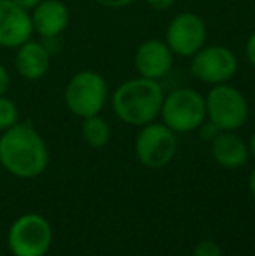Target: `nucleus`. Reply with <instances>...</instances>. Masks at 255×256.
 I'll list each match as a JSON object with an SVG mask.
<instances>
[{
  "instance_id": "1",
  "label": "nucleus",
  "mask_w": 255,
  "mask_h": 256,
  "mask_svg": "<svg viewBox=\"0 0 255 256\" xmlns=\"http://www.w3.org/2000/svg\"><path fill=\"white\" fill-rule=\"evenodd\" d=\"M0 164L9 174L21 180H34L48 169V145L32 122H18L2 131Z\"/></svg>"
},
{
  "instance_id": "2",
  "label": "nucleus",
  "mask_w": 255,
  "mask_h": 256,
  "mask_svg": "<svg viewBox=\"0 0 255 256\" xmlns=\"http://www.w3.org/2000/svg\"><path fill=\"white\" fill-rule=\"evenodd\" d=\"M164 102L163 86L157 80L136 77L126 80L112 94V110L124 124L142 128L154 122Z\"/></svg>"
},
{
  "instance_id": "3",
  "label": "nucleus",
  "mask_w": 255,
  "mask_h": 256,
  "mask_svg": "<svg viewBox=\"0 0 255 256\" xmlns=\"http://www.w3.org/2000/svg\"><path fill=\"white\" fill-rule=\"evenodd\" d=\"M159 115L163 124L173 132H192L206 120V102L196 89H175L170 94H164Z\"/></svg>"
},
{
  "instance_id": "4",
  "label": "nucleus",
  "mask_w": 255,
  "mask_h": 256,
  "mask_svg": "<svg viewBox=\"0 0 255 256\" xmlns=\"http://www.w3.org/2000/svg\"><path fill=\"white\" fill-rule=\"evenodd\" d=\"M51 244V223L37 212L21 214L7 232V246L14 256H46Z\"/></svg>"
},
{
  "instance_id": "5",
  "label": "nucleus",
  "mask_w": 255,
  "mask_h": 256,
  "mask_svg": "<svg viewBox=\"0 0 255 256\" xmlns=\"http://www.w3.org/2000/svg\"><path fill=\"white\" fill-rule=\"evenodd\" d=\"M204 102L206 118L218 131H238L248 118V103L245 96L232 86H213Z\"/></svg>"
},
{
  "instance_id": "6",
  "label": "nucleus",
  "mask_w": 255,
  "mask_h": 256,
  "mask_svg": "<svg viewBox=\"0 0 255 256\" xmlns=\"http://www.w3.org/2000/svg\"><path fill=\"white\" fill-rule=\"evenodd\" d=\"M107 102V82L98 72L84 70L75 74L65 88L68 110L81 118L98 115Z\"/></svg>"
},
{
  "instance_id": "7",
  "label": "nucleus",
  "mask_w": 255,
  "mask_h": 256,
  "mask_svg": "<svg viewBox=\"0 0 255 256\" xmlns=\"http://www.w3.org/2000/svg\"><path fill=\"white\" fill-rule=\"evenodd\" d=\"M177 136L168 126L150 122L140 128L135 140V154L145 168L161 169L177 154Z\"/></svg>"
},
{
  "instance_id": "8",
  "label": "nucleus",
  "mask_w": 255,
  "mask_h": 256,
  "mask_svg": "<svg viewBox=\"0 0 255 256\" xmlns=\"http://www.w3.org/2000/svg\"><path fill=\"white\" fill-rule=\"evenodd\" d=\"M238 70L234 52L225 46H203L191 56V74L206 84H227Z\"/></svg>"
},
{
  "instance_id": "9",
  "label": "nucleus",
  "mask_w": 255,
  "mask_h": 256,
  "mask_svg": "<svg viewBox=\"0 0 255 256\" xmlns=\"http://www.w3.org/2000/svg\"><path fill=\"white\" fill-rule=\"evenodd\" d=\"M206 42V24L197 14L182 12L171 20L166 30V44L182 58L194 56Z\"/></svg>"
},
{
  "instance_id": "10",
  "label": "nucleus",
  "mask_w": 255,
  "mask_h": 256,
  "mask_svg": "<svg viewBox=\"0 0 255 256\" xmlns=\"http://www.w3.org/2000/svg\"><path fill=\"white\" fill-rule=\"evenodd\" d=\"M32 34L30 12L13 0H0V48L18 49L30 40Z\"/></svg>"
},
{
  "instance_id": "11",
  "label": "nucleus",
  "mask_w": 255,
  "mask_h": 256,
  "mask_svg": "<svg viewBox=\"0 0 255 256\" xmlns=\"http://www.w3.org/2000/svg\"><path fill=\"white\" fill-rule=\"evenodd\" d=\"M171 66H173V52L166 42L159 38H150V40L142 42L140 48L136 49L135 68L140 77L159 80L166 77Z\"/></svg>"
},
{
  "instance_id": "12",
  "label": "nucleus",
  "mask_w": 255,
  "mask_h": 256,
  "mask_svg": "<svg viewBox=\"0 0 255 256\" xmlns=\"http://www.w3.org/2000/svg\"><path fill=\"white\" fill-rule=\"evenodd\" d=\"M32 10L34 32L46 40H53L67 30L70 12L62 0H41Z\"/></svg>"
},
{
  "instance_id": "13",
  "label": "nucleus",
  "mask_w": 255,
  "mask_h": 256,
  "mask_svg": "<svg viewBox=\"0 0 255 256\" xmlns=\"http://www.w3.org/2000/svg\"><path fill=\"white\" fill-rule=\"evenodd\" d=\"M16 64L18 74L27 80H39L49 72L51 66V54L44 44L37 40H27L18 48L16 52Z\"/></svg>"
},
{
  "instance_id": "14",
  "label": "nucleus",
  "mask_w": 255,
  "mask_h": 256,
  "mask_svg": "<svg viewBox=\"0 0 255 256\" xmlns=\"http://www.w3.org/2000/svg\"><path fill=\"white\" fill-rule=\"evenodd\" d=\"M248 145L236 134V131H218L211 140V157L225 169H238L248 160Z\"/></svg>"
},
{
  "instance_id": "15",
  "label": "nucleus",
  "mask_w": 255,
  "mask_h": 256,
  "mask_svg": "<svg viewBox=\"0 0 255 256\" xmlns=\"http://www.w3.org/2000/svg\"><path fill=\"white\" fill-rule=\"evenodd\" d=\"M82 140L93 148H103L110 140V124L103 117L98 115H91V117L82 118Z\"/></svg>"
},
{
  "instance_id": "16",
  "label": "nucleus",
  "mask_w": 255,
  "mask_h": 256,
  "mask_svg": "<svg viewBox=\"0 0 255 256\" xmlns=\"http://www.w3.org/2000/svg\"><path fill=\"white\" fill-rule=\"evenodd\" d=\"M20 122V110H18L16 103L6 94L0 96V131L13 128L14 124Z\"/></svg>"
},
{
  "instance_id": "17",
  "label": "nucleus",
  "mask_w": 255,
  "mask_h": 256,
  "mask_svg": "<svg viewBox=\"0 0 255 256\" xmlns=\"http://www.w3.org/2000/svg\"><path fill=\"white\" fill-rule=\"evenodd\" d=\"M192 256H222V250L213 240H201V242L194 248Z\"/></svg>"
},
{
  "instance_id": "18",
  "label": "nucleus",
  "mask_w": 255,
  "mask_h": 256,
  "mask_svg": "<svg viewBox=\"0 0 255 256\" xmlns=\"http://www.w3.org/2000/svg\"><path fill=\"white\" fill-rule=\"evenodd\" d=\"M9 86H11V75L9 70L0 63V96L6 94L9 91Z\"/></svg>"
},
{
  "instance_id": "19",
  "label": "nucleus",
  "mask_w": 255,
  "mask_h": 256,
  "mask_svg": "<svg viewBox=\"0 0 255 256\" xmlns=\"http://www.w3.org/2000/svg\"><path fill=\"white\" fill-rule=\"evenodd\" d=\"M96 2L103 7H110V9H123V7H128L129 4L135 2V0H96Z\"/></svg>"
},
{
  "instance_id": "20",
  "label": "nucleus",
  "mask_w": 255,
  "mask_h": 256,
  "mask_svg": "<svg viewBox=\"0 0 255 256\" xmlns=\"http://www.w3.org/2000/svg\"><path fill=\"white\" fill-rule=\"evenodd\" d=\"M246 58H248L250 64L255 68V32L248 37V40H246Z\"/></svg>"
},
{
  "instance_id": "21",
  "label": "nucleus",
  "mask_w": 255,
  "mask_h": 256,
  "mask_svg": "<svg viewBox=\"0 0 255 256\" xmlns=\"http://www.w3.org/2000/svg\"><path fill=\"white\" fill-rule=\"evenodd\" d=\"M147 4L156 10H166L173 6L175 0H147Z\"/></svg>"
},
{
  "instance_id": "22",
  "label": "nucleus",
  "mask_w": 255,
  "mask_h": 256,
  "mask_svg": "<svg viewBox=\"0 0 255 256\" xmlns=\"http://www.w3.org/2000/svg\"><path fill=\"white\" fill-rule=\"evenodd\" d=\"M13 2H16L20 7H23V9H27V10H32L35 6H37L41 0H13Z\"/></svg>"
},
{
  "instance_id": "23",
  "label": "nucleus",
  "mask_w": 255,
  "mask_h": 256,
  "mask_svg": "<svg viewBox=\"0 0 255 256\" xmlns=\"http://www.w3.org/2000/svg\"><path fill=\"white\" fill-rule=\"evenodd\" d=\"M248 190H250V194H252V199L255 200V168H253V171L250 172V180H248Z\"/></svg>"
},
{
  "instance_id": "24",
  "label": "nucleus",
  "mask_w": 255,
  "mask_h": 256,
  "mask_svg": "<svg viewBox=\"0 0 255 256\" xmlns=\"http://www.w3.org/2000/svg\"><path fill=\"white\" fill-rule=\"evenodd\" d=\"M248 154L255 158V132L250 136V140H248Z\"/></svg>"
}]
</instances>
